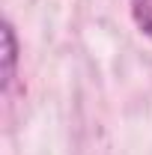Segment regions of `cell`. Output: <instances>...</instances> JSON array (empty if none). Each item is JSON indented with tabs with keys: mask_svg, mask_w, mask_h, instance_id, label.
<instances>
[{
	"mask_svg": "<svg viewBox=\"0 0 152 155\" xmlns=\"http://www.w3.org/2000/svg\"><path fill=\"white\" fill-rule=\"evenodd\" d=\"M15 60H18V42L12 24L6 21L3 24V90H9L15 81Z\"/></svg>",
	"mask_w": 152,
	"mask_h": 155,
	"instance_id": "6da1fadb",
	"label": "cell"
},
{
	"mask_svg": "<svg viewBox=\"0 0 152 155\" xmlns=\"http://www.w3.org/2000/svg\"><path fill=\"white\" fill-rule=\"evenodd\" d=\"M128 6H131V18L137 30L146 39H152V0H128Z\"/></svg>",
	"mask_w": 152,
	"mask_h": 155,
	"instance_id": "7a4b0ae2",
	"label": "cell"
}]
</instances>
